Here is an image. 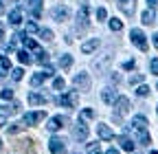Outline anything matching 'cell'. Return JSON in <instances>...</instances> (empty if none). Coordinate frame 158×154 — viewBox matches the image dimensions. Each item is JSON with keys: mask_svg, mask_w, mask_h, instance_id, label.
I'll list each match as a JSON object with an SVG mask.
<instances>
[{"mask_svg": "<svg viewBox=\"0 0 158 154\" xmlns=\"http://www.w3.org/2000/svg\"><path fill=\"white\" fill-rule=\"evenodd\" d=\"M141 82H143V75H132V79H130V84H132V86L141 84Z\"/></svg>", "mask_w": 158, "mask_h": 154, "instance_id": "f35d334b", "label": "cell"}, {"mask_svg": "<svg viewBox=\"0 0 158 154\" xmlns=\"http://www.w3.org/2000/svg\"><path fill=\"white\" fill-rule=\"evenodd\" d=\"M2 11H5V5H2V2H0V13H2Z\"/></svg>", "mask_w": 158, "mask_h": 154, "instance_id": "f907efd6", "label": "cell"}, {"mask_svg": "<svg viewBox=\"0 0 158 154\" xmlns=\"http://www.w3.org/2000/svg\"><path fill=\"white\" fill-rule=\"evenodd\" d=\"M40 35H42V40H53V31L51 29H40Z\"/></svg>", "mask_w": 158, "mask_h": 154, "instance_id": "4dcf8cb0", "label": "cell"}, {"mask_svg": "<svg viewBox=\"0 0 158 154\" xmlns=\"http://www.w3.org/2000/svg\"><path fill=\"white\" fill-rule=\"evenodd\" d=\"M110 79H112V84H121V75H110Z\"/></svg>", "mask_w": 158, "mask_h": 154, "instance_id": "60d3db41", "label": "cell"}, {"mask_svg": "<svg viewBox=\"0 0 158 154\" xmlns=\"http://www.w3.org/2000/svg\"><path fill=\"white\" fill-rule=\"evenodd\" d=\"M73 132H75V139H79V141H84V139H88V126L81 121V123H77L75 128H73Z\"/></svg>", "mask_w": 158, "mask_h": 154, "instance_id": "ba28073f", "label": "cell"}, {"mask_svg": "<svg viewBox=\"0 0 158 154\" xmlns=\"http://www.w3.org/2000/svg\"><path fill=\"white\" fill-rule=\"evenodd\" d=\"M37 51V44H35V40H31V37H24V51Z\"/></svg>", "mask_w": 158, "mask_h": 154, "instance_id": "4316f807", "label": "cell"}, {"mask_svg": "<svg viewBox=\"0 0 158 154\" xmlns=\"http://www.w3.org/2000/svg\"><path fill=\"white\" fill-rule=\"evenodd\" d=\"M48 150H51L53 154H64V141L57 139V137H53V139L48 141Z\"/></svg>", "mask_w": 158, "mask_h": 154, "instance_id": "9c48e42d", "label": "cell"}, {"mask_svg": "<svg viewBox=\"0 0 158 154\" xmlns=\"http://www.w3.org/2000/svg\"><path fill=\"white\" fill-rule=\"evenodd\" d=\"M64 86H66V82L62 79V77H55V82H53V88H55V90H62Z\"/></svg>", "mask_w": 158, "mask_h": 154, "instance_id": "d6a6232c", "label": "cell"}, {"mask_svg": "<svg viewBox=\"0 0 158 154\" xmlns=\"http://www.w3.org/2000/svg\"><path fill=\"white\" fill-rule=\"evenodd\" d=\"M156 112H158V106H156Z\"/></svg>", "mask_w": 158, "mask_h": 154, "instance_id": "db71d44e", "label": "cell"}, {"mask_svg": "<svg viewBox=\"0 0 158 154\" xmlns=\"http://www.w3.org/2000/svg\"><path fill=\"white\" fill-rule=\"evenodd\" d=\"M118 143H121V148L125 152H134V141L130 137H118Z\"/></svg>", "mask_w": 158, "mask_h": 154, "instance_id": "ac0fdd59", "label": "cell"}, {"mask_svg": "<svg viewBox=\"0 0 158 154\" xmlns=\"http://www.w3.org/2000/svg\"><path fill=\"white\" fill-rule=\"evenodd\" d=\"M130 37H132V42L141 49V51H147V37H145V33H143L141 29H132Z\"/></svg>", "mask_w": 158, "mask_h": 154, "instance_id": "7a4b0ae2", "label": "cell"}, {"mask_svg": "<svg viewBox=\"0 0 158 154\" xmlns=\"http://www.w3.org/2000/svg\"><path fill=\"white\" fill-rule=\"evenodd\" d=\"M0 150H2V141H0Z\"/></svg>", "mask_w": 158, "mask_h": 154, "instance_id": "f5cc1de1", "label": "cell"}, {"mask_svg": "<svg viewBox=\"0 0 158 154\" xmlns=\"http://www.w3.org/2000/svg\"><path fill=\"white\" fill-rule=\"evenodd\" d=\"M77 92L73 90V92H68V95H62V97H57V104L59 106H64V108H75L77 106Z\"/></svg>", "mask_w": 158, "mask_h": 154, "instance_id": "3957f363", "label": "cell"}, {"mask_svg": "<svg viewBox=\"0 0 158 154\" xmlns=\"http://www.w3.org/2000/svg\"><path fill=\"white\" fill-rule=\"evenodd\" d=\"M18 60L22 62V64H31V55H29V51H18Z\"/></svg>", "mask_w": 158, "mask_h": 154, "instance_id": "cb8c5ba5", "label": "cell"}, {"mask_svg": "<svg viewBox=\"0 0 158 154\" xmlns=\"http://www.w3.org/2000/svg\"><path fill=\"white\" fill-rule=\"evenodd\" d=\"M13 37H24V35H22V33H15V35H13ZM13 44H15V40H13V42H11V44H9V49H13Z\"/></svg>", "mask_w": 158, "mask_h": 154, "instance_id": "f6af8a7d", "label": "cell"}, {"mask_svg": "<svg viewBox=\"0 0 158 154\" xmlns=\"http://www.w3.org/2000/svg\"><path fill=\"white\" fill-rule=\"evenodd\" d=\"M31 11H33V18L37 20L42 15V0H31Z\"/></svg>", "mask_w": 158, "mask_h": 154, "instance_id": "d6986e66", "label": "cell"}, {"mask_svg": "<svg viewBox=\"0 0 158 154\" xmlns=\"http://www.w3.org/2000/svg\"><path fill=\"white\" fill-rule=\"evenodd\" d=\"M22 75H24V71H22V68H13V71H11V77H13L15 82L22 79Z\"/></svg>", "mask_w": 158, "mask_h": 154, "instance_id": "1f68e13d", "label": "cell"}, {"mask_svg": "<svg viewBox=\"0 0 158 154\" xmlns=\"http://www.w3.org/2000/svg\"><path fill=\"white\" fill-rule=\"evenodd\" d=\"M46 117V112L44 110H37V112H29V114H24V126H35V123H40V121H42Z\"/></svg>", "mask_w": 158, "mask_h": 154, "instance_id": "277c9868", "label": "cell"}, {"mask_svg": "<svg viewBox=\"0 0 158 154\" xmlns=\"http://www.w3.org/2000/svg\"><path fill=\"white\" fill-rule=\"evenodd\" d=\"M141 20H143V24H154V20H156V15H154V11H152V9H147V11H143V15H141Z\"/></svg>", "mask_w": 158, "mask_h": 154, "instance_id": "7402d4cb", "label": "cell"}, {"mask_svg": "<svg viewBox=\"0 0 158 154\" xmlns=\"http://www.w3.org/2000/svg\"><path fill=\"white\" fill-rule=\"evenodd\" d=\"M44 79H46V73H44V71H42V73H35V75L31 77V86H40Z\"/></svg>", "mask_w": 158, "mask_h": 154, "instance_id": "603a6c76", "label": "cell"}, {"mask_svg": "<svg viewBox=\"0 0 158 154\" xmlns=\"http://www.w3.org/2000/svg\"><path fill=\"white\" fill-rule=\"evenodd\" d=\"M59 66H62V68H70V66H73V57H70V55H62Z\"/></svg>", "mask_w": 158, "mask_h": 154, "instance_id": "d4e9b609", "label": "cell"}, {"mask_svg": "<svg viewBox=\"0 0 158 154\" xmlns=\"http://www.w3.org/2000/svg\"><path fill=\"white\" fill-rule=\"evenodd\" d=\"M53 18H55L57 22L66 20V18H68V7H55L53 9Z\"/></svg>", "mask_w": 158, "mask_h": 154, "instance_id": "4fadbf2b", "label": "cell"}, {"mask_svg": "<svg viewBox=\"0 0 158 154\" xmlns=\"http://www.w3.org/2000/svg\"><path fill=\"white\" fill-rule=\"evenodd\" d=\"M64 123H66V117H62V114H57V117H53V119L48 121V126H46V128H48L51 132H57L59 128H64Z\"/></svg>", "mask_w": 158, "mask_h": 154, "instance_id": "52a82bcc", "label": "cell"}, {"mask_svg": "<svg viewBox=\"0 0 158 154\" xmlns=\"http://www.w3.org/2000/svg\"><path fill=\"white\" fill-rule=\"evenodd\" d=\"M149 71H152L154 75H158V60H156V57H154V60L149 62Z\"/></svg>", "mask_w": 158, "mask_h": 154, "instance_id": "74e56055", "label": "cell"}, {"mask_svg": "<svg viewBox=\"0 0 158 154\" xmlns=\"http://www.w3.org/2000/svg\"><path fill=\"white\" fill-rule=\"evenodd\" d=\"M88 13H90V5H84L77 13V31H86L88 29Z\"/></svg>", "mask_w": 158, "mask_h": 154, "instance_id": "6da1fadb", "label": "cell"}, {"mask_svg": "<svg viewBox=\"0 0 158 154\" xmlns=\"http://www.w3.org/2000/svg\"><path fill=\"white\" fill-rule=\"evenodd\" d=\"M97 18H99V20H106V18H108V11H106L103 7H99V9H97Z\"/></svg>", "mask_w": 158, "mask_h": 154, "instance_id": "8d00e7d4", "label": "cell"}, {"mask_svg": "<svg viewBox=\"0 0 158 154\" xmlns=\"http://www.w3.org/2000/svg\"><path fill=\"white\" fill-rule=\"evenodd\" d=\"M94 117V110H90V108H86V110H81V114H79V119H92Z\"/></svg>", "mask_w": 158, "mask_h": 154, "instance_id": "f546056e", "label": "cell"}, {"mask_svg": "<svg viewBox=\"0 0 158 154\" xmlns=\"http://www.w3.org/2000/svg\"><path fill=\"white\" fill-rule=\"evenodd\" d=\"M154 46L158 49V33H154Z\"/></svg>", "mask_w": 158, "mask_h": 154, "instance_id": "c3c4849f", "label": "cell"}, {"mask_svg": "<svg viewBox=\"0 0 158 154\" xmlns=\"http://www.w3.org/2000/svg\"><path fill=\"white\" fill-rule=\"evenodd\" d=\"M136 95H138V97H147V95H149V86L141 84V86L136 88Z\"/></svg>", "mask_w": 158, "mask_h": 154, "instance_id": "83f0119b", "label": "cell"}, {"mask_svg": "<svg viewBox=\"0 0 158 154\" xmlns=\"http://www.w3.org/2000/svg\"><path fill=\"white\" fill-rule=\"evenodd\" d=\"M123 68H125V71H132V68H134V60H127V62L123 64Z\"/></svg>", "mask_w": 158, "mask_h": 154, "instance_id": "b9f144b4", "label": "cell"}, {"mask_svg": "<svg viewBox=\"0 0 158 154\" xmlns=\"http://www.w3.org/2000/svg\"><path fill=\"white\" fill-rule=\"evenodd\" d=\"M106 154H118V150H116V148H110V150H108Z\"/></svg>", "mask_w": 158, "mask_h": 154, "instance_id": "7dc6e473", "label": "cell"}, {"mask_svg": "<svg viewBox=\"0 0 158 154\" xmlns=\"http://www.w3.org/2000/svg\"><path fill=\"white\" fill-rule=\"evenodd\" d=\"M44 73H46V77H51V75H53V73H55V71H53V66H48V68H46V71H44Z\"/></svg>", "mask_w": 158, "mask_h": 154, "instance_id": "bcb514c9", "label": "cell"}, {"mask_svg": "<svg viewBox=\"0 0 158 154\" xmlns=\"http://www.w3.org/2000/svg\"><path fill=\"white\" fill-rule=\"evenodd\" d=\"M110 29L112 31H121L123 29V22L118 20V18H112V20H110Z\"/></svg>", "mask_w": 158, "mask_h": 154, "instance_id": "484cf974", "label": "cell"}, {"mask_svg": "<svg viewBox=\"0 0 158 154\" xmlns=\"http://www.w3.org/2000/svg\"><path fill=\"white\" fill-rule=\"evenodd\" d=\"M132 128H134L136 132H143V130L147 128V119L143 117V114H138V117L132 119Z\"/></svg>", "mask_w": 158, "mask_h": 154, "instance_id": "8fae6325", "label": "cell"}, {"mask_svg": "<svg viewBox=\"0 0 158 154\" xmlns=\"http://www.w3.org/2000/svg\"><path fill=\"white\" fill-rule=\"evenodd\" d=\"M24 128V123H13V126H9V134H15V132H20Z\"/></svg>", "mask_w": 158, "mask_h": 154, "instance_id": "e575fe53", "label": "cell"}, {"mask_svg": "<svg viewBox=\"0 0 158 154\" xmlns=\"http://www.w3.org/2000/svg\"><path fill=\"white\" fill-rule=\"evenodd\" d=\"M9 22H11V27H18L20 22H22V11H20V7L9 13Z\"/></svg>", "mask_w": 158, "mask_h": 154, "instance_id": "9a60e30c", "label": "cell"}, {"mask_svg": "<svg viewBox=\"0 0 158 154\" xmlns=\"http://www.w3.org/2000/svg\"><path fill=\"white\" fill-rule=\"evenodd\" d=\"M9 71H11V62H9L7 55H2V57H0V77H5Z\"/></svg>", "mask_w": 158, "mask_h": 154, "instance_id": "2e32d148", "label": "cell"}, {"mask_svg": "<svg viewBox=\"0 0 158 154\" xmlns=\"http://www.w3.org/2000/svg\"><path fill=\"white\" fill-rule=\"evenodd\" d=\"M147 5H149V9H156L158 7V0H147Z\"/></svg>", "mask_w": 158, "mask_h": 154, "instance_id": "7bdbcfd3", "label": "cell"}, {"mask_svg": "<svg viewBox=\"0 0 158 154\" xmlns=\"http://www.w3.org/2000/svg\"><path fill=\"white\" fill-rule=\"evenodd\" d=\"M29 104L31 106H42V104H46V97L44 95H37V92H31L29 95Z\"/></svg>", "mask_w": 158, "mask_h": 154, "instance_id": "e0dca14e", "label": "cell"}, {"mask_svg": "<svg viewBox=\"0 0 158 154\" xmlns=\"http://www.w3.org/2000/svg\"><path fill=\"white\" fill-rule=\"evenodd\" d=\"M35 62H37V64H48V53L42 51V49H37V51H35Z\"/></svg>", "mask_w": 158, "mask_h": 154, "instance_id": "44dd1931", "label": "cell"}, {"mask_svg": "<svg viewBox=\"0 0 158 154\" xmlns=\"http://www.w3.org/2000/svg\"><path fill=\"white\" fill-rule=\"evenodd\" d=\"M138 141H141V145H149V141H152V139H149V134L143 130V132H138Z\"/></svg>", "mask_w": 158, "mask_h": 154, "instance_id": "f1b7e54d", "label": "cell"}, {"mask_svg": "<svg viewBox=\"0 0 158 154\" xmlns=\"http://www.w3.org/2000/svg\"><path fill=\"white\" fill-rule=\"evenodd\" d=\"M114 106L118 108V112H121V114L130 112V99H127V97H116V104H114Z\"/></svg>", "mask_w": 158, "mask_h": 154, "instance_id": "7c38bea8", "label": "cell"}, {"mask_svg": "<svg viewBox=\"0 0 158 154\" xmlns=\"http://www.w3.org/2000/svg\"><path fill=\"white\" fill-rule=\"evenodd\" d=\"M116 7L121 9L125 15H134V11H136V0H116Z\"/></svg>", "mask_w": 158, "mask_h": 154, "instance_id": "5b68a950", "label": "cell"}, {"mask_svg": "<svg viewBox=\"0 0 158 154\" xmlns=\"http://www.w3.org/2000/svg\"><path fill=\"white\" fill-rule=\"evenodd\" d=\"M35 31H37L35 22H29V24H27V33H35Z\"/></svg>", "mask_w": 158, "mask_h": 154, "instance_id": "ab89813d", "label": "cell"}, {"mask_svg": "<svg viewBox=\"0 0 158 154\" xmlns=\"http://www.w3.org/2000/svg\"><path fill=\"white\" fill-rule=\"evenodd\" d=\"M149 154H158V152H156V150H152V152H149Z\"/></svg>", "mask_w": 158, "mask_h": 154, "instance_id": "816d5d0a", "label": "cell"}, {"mask_svg": "<svg viewBox=\"0 0 158 154\" xmlns=\"http://www.w3.org/2000/svg\"><path fill=\"white\" fill-rule=\"evenodd\" d=\"M2 37H5V33H2V24H0V40H2Z\"/></svg>", "mask_w": 158, "mask_h": 154, "instance_id": "681fc988", "label": "cell"}, {"mask_svg": "<svg viewBox=\"0 0 158 154\" xmlns=\"http://www.w3.org/2000/svg\"><path fill=\"white\" fill-rule=\"evenodd\" d=\"M97 134H99V137H101L103 141H112V139H114V132H112L108 126H103V123L97 128Z\"/></svg>", "mask_w": 158, "mask_h": 154, "instance_id": "30bf717a", "label": "cell"}, {"mask_svg": "<svg viewBox=\"0 0 158 154\" xmlns=\"http://www.w3.org/2000/svg\"><path fill=\"white\" fill-rule=\"evenodd\" d=\"M5 123H7V117H5V114H2V112H0V128H2Z\"/></svg>", "mask_w": 158, "mask_h": 154, "instance_id": "ee69618b", "label": "cell"}, {"mask_svg": "<svg viewBox=\"0 0 158 154\" xmlns=\"http://www.w3.org/2000/svg\"><path fill=\"white\" fill-rule=\"evenodd\" d=\"M88 154H101V148L97 143H88Z\"/></svg>", "mask_w": 158, "mask_h": 154, "instance_id": "836d02e7", "label": "cell"}, {"mask_svg": "<svg viewBox=\"0 0 158 154\" xmlns=\"http://www.w3.org/2000/svg\"><path fill=\"white\" fill-rule=\"evenodd\" d=\"M101 99H103L106 104H116V95H114V90H110V88H108V90H103V92H101Z\"/></svg>", "mask_w": 158, "mask_h": 154, "instance_id": "ffe728a7", "label": "cell"}, {"mask_svg": "<svg viewBox=\"0 0 158 154\" xmlns=\"http://www.w3.org/2000/svg\"><path fill=\"white\" fill-rule=\"evenodd\" d=\"M0 97H2V99H13V90L11 88H5L2 92H0Z\"/></svg>", "mask_w": 158, "mask_h": 154, "instance_id": "d590c367", "label": "cell"}, {"mask_svg": "<svg viewBox=\"0 0 158 154\" xmlns=\"http://www.w3.org/2000/svg\"><path fill=\"white\" fill-rule=\"evenodd\" d=\"M75 86H77L79 90H90V77H88V73L75 75Z\"/></svg>", "mask_w": 158, "mask_h": 154, "instance_id": "8992f818", "label": "cell"}, {"mask_svg": "<svg viewBox=\"0 0 158 154\" xmlns=\"http://www.w3.org/2000/svg\"><path fill=\"white\" fill-rule=\"evenodd\" d=\"M99 44H101V40H99V37H92V40H88V42L81 44V51H84V53H92Z\"/></svg>", "mask_w": 158, "mask_h": 154, "instance_id": "5bb4252c", "label": "cell"}, {"mask_svg": "<svg viewBox=\"0 0 158 154\" xmlns=\"http://www.w3.org/2000/svg\"><path fill=\"white\" fill-rule=\"evenodd\" d=\"M75 154H79V152H75Z\"/></svg>", "mask_w": 158, "mask_h": 154, "instance_id": "11a10c76", "label": "cell"}]
</instances>
